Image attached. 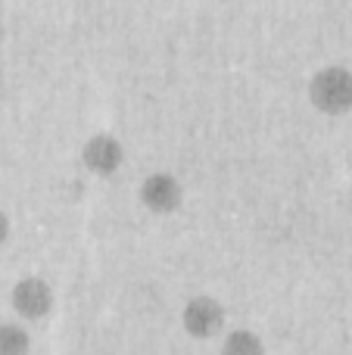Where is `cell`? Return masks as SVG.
Masks as SVG:
<instances>
[{
  "label": "cell",
  "instance_id": "7",
  "mask_svg": "<svg viewBox=\"0 0 352 355\" xmlns=\"http://www.w3.org/2000/svg\"><path fill=\"white\" fill-rule=\"evenodd\" d=\"M31 349V340H28V331L12 321H3L0 324V355H28Z\"/></svg>",
  "mask_w": 352,
  "mask_h": 355
},
{
  "label": "cell",
  "instance_id": "1",
  "mask_svg": "<svg viewBox=\"0 0 352 355\" xmlns=\"http://www.w3.org/2000/svg\"><path fill=\"white\" fill-rule=\"evenodd\" d=\"M309 100L324 116H346L352 112V72L346 66H324L312 75Z\"/></svg>",
  "mask_w": 352,
  "mask_h": 355
},
{
  "label": "cell",
  "instance_id": "4",
  "mask_svg": "<svg viewBox=\"0 0 352 355\" xmlns=\"http://www.w3.org/2000/svg\"><path fill=\"white\" fill-rule=\"evenodd\" d=\"M10 302L22 318L41 321V318H47L50 309H53V290H50V284L44 281V277H22V281L12 287Z\"/></svg>",
  "mask_w": 352,
  "mask_h": 355
},
{
  "label": "cell",
  "instance_id": "8",
  "mask_svg": "<svg viewBox=\"0 0 352 355\" xmlns=\"http://www.w3.org/2000/svg\"><path fill=\"white\" fill-rule=\"evenodd\" d=\"M10 237V218H6L3 212H0V246H3V240Z\"/></svg>",
  "mask_w": 352,
  "mask_h": 355
},
{
  "label": "cell",
  "instance_id": "2",
  "mask_svg": "<svg viewBox=\"0 0 352 355\" xmlns=\"http://www.w3.org/2000/svg\"><path fill=\"white\" fill-rule=\"evenodd\" d=\"M181 324L193 340H212L225 327V306L212 296H193L181 312Z\"/></svg>",
  "mask_w": 352,
  "mask_h": 355
},
{
  "label": "cell",
  "instance_id": "6",
  "mask_svg": "<svg viewBox=\"0 0 352 355\" xmlns=\"http://www.w3.org/2000/svg\"><path fill=\"white\" fill-rule=\"evenodd\" d=\"M222 355H265V343L259 340V334L247 331V327H237L225 337Z\"/></svg>",
  "mask_w": 352,
  "mask_h": 355
},
{
  "label": "cell",
  "instance_id": "5",
  "mask_svg": "<svg viewBox=\"0 0 352 355\" xmlns=\"http://www.w3.org/2000/svg\"><path fill=\"white\" fill-rule=\"evenodd\" d=\"M125 159V147L118 144V137L112 135H94L85 141V147H81V162H85V168H91L94 175H112L118 172V166H122Z\"/></svg>",
  "mask_w": 352,
  "mask_h": 355
},
{
  "label": "cell",
  "instance_id": "3",
  "mask_svg": "<svg viewBox=\"0 0 352 355\" xmlns=\"http://www.w3.org/2000/svg\"><path fill=\"white\" fill-rule=\"evenodd\" d=\"M184 190L181 181L172 172H153L150 178H143L141 184V202L156 215H172L181 209Z\"/></svg>",
  "mask_w": 352,
  "mask_h": 355
}]
</instances>
